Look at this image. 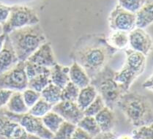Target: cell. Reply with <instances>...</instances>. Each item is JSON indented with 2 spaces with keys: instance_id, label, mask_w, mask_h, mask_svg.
<instances>
[{
  "instance_id": "6da1fadb",
  "label": "cell",
  "mask_w": 153,
  "mask_h": 139,
  "mask_svg": "<svg viewBox=\"0 0 153 139\" xmlns=\"http://www.w3.org/2000/svg\"><path fill=\"white\" fill-rule=\"evenodd\" d=\"M117 51L108 45L104 34H87L75 43L70 57L85 70L92 81L108 66Z\"/></svg>"
},
{
  "instance_id": "7a4b0ae2",
  "label": "cell",
  "mask_w": 153,
  "mask_h": 139,
  "mask_svg": "<svg viewBox=\"0 0 153 139\" xmlns=\"http://www.w3.org/2000/svg\"><path fill=\"white\" fill-rule=\"evenodd\" d=\"M117 106L134 127L152 124V103L146 96L128 91L120 97Z\"/></svg>"
},
{
  "instance_id": "3957f363",
  "label": "cell",
  "mask_w": 153,
  "mask_h": 139,
  "mask_svg": "<svg viewBox=\"0 0 153 139\" xmlns=\"http://www.w3.org/2000/svg\"><path fill=\"white\" fill-rule=\"evenodd\" d=\"M19 62H26L29 56L46 42L40 24L13 31L8 35Z\"/></svg>"
},
{
  "instance_id": "277c9868",
  "label": "cell",
  "mask_w": 153,
  "mask_h": 139,
  "mask_svg": "<svg viewBox=\"0 0 153 139\" xmlns=\"http://www.w3.org/2000/svg\"><path fill=\"white\" fill-rule=\"evenodd\" d=\"M114 73L115 71L107 66L90 82L102 99L105 106L111 110H114L120 97L126 93L114 79Z\"/></svg>"
},
{
  "instance_id": "5b68a950",
  "label": "cell",
  "mask_w": 153,
  "mask_h": 139,
  "mask_svg": "<svg viewBox=\"0 0 153 139\" xmlns=\"http://www.w3.org/2000/svg\"><path fill=\"white\" fill-rule=\"evenodd\" d=\"M40 19L35 9L25 4H14L11 6L9 18L1 26L2 33L9 35L13 31L22 28L38 24Z\"/></svg>"
},
{
  "instance_id": "8992f818",
  "label": "cell",
  "mask_w": 153,
  "mask_h": 139,
  "mask_svg": "<svg viewBox=\"0 0 153 139\" xmlns=\"http://www.w3.org/2000/svg\"><path fill=\"white\" fill-rule=\"evenodd\" d=\"M4 114L19 124L29 134L38 137L40 139H52L53 133H51L43 123L41 118L34 117L29 113L17 114L8 111L4 108Z\"/></svg>"
},
{
  "instance_id": "52a82bcc",
  "label": "cell",
  "mask_w": 153,
  "mask_h": 139,
  "mask_svg": "<svg viewBox=\"0 0 153 139\" xmlns=\"http://www.w3.org/2000/svg\"><path fill=\"white\" fill-rule=\"evenodd\" d=\"M25 62H19L13 68L0 75V89L24 91L28 87Z\"/></svg>"
},
{
  "instance_id": "ba28073f",
  "label": "cell",
  "mask_w": 153,
  "mask_h": 139,
  "mask_svg": "<svg viewBox=\"0 0 153 139\" xmlns=\"http://www.w3.org/2000/svg\"><path fill=\"white\" fill-rule=\"evenodd\" d=\"M108 22L111 31L130 32L136 28V15L125 10L117 2L110 12Z\"/></svg>"
},
{
  "instance_id": "9c48e42d",
  "label": "cell",
  "mask_w": 153,
  "mask_h": 139,
  "mask_svg": "<svg viewBox=\"0 0 153 139\" xmlns=\"http://www.w3.org/2000/svg\"><path fill=\"white\" fill-rule=\"evenodd\" d=\"M0 139H40L29 134L16 121L8 117L4 111L0 109Z\"/></svg>"
},
{
  "instance_id": "30bf717a",
  "label": "cell",
  "mask_w": 153,
  "mask_h": 139,
  "mask_svg": "<svg viewBox=\"0 0 153 139\" xmlns=\"http://www.w3.org/2000/svg\"><path fill=\"white\" fill-rule=\"evenodd\" d=\"M129 45L133 50L148 56L152 50V37L145 29L135 28L129 32Z\"/></svg>"
},
{
  "instance_id": "8fae6325",
  "label": "cell",
  "mask_w": 153,
  "mask_h": 139,
  "mask_svg": "<svg viewBox=\"0 0 153 139\" xmlns=\"http://www.w3.org/2000/svg\"><path fill=\"white\" fill-rule=\"evenodd\" d=\"M52 111L59 115L65 121L77 126L78 123L84 117L76 102L60 101L53 106Z\"/></svg>"
},
{
  "instance_id": "7c38bea8",
  "label": "cell",
  "mask_w": 153,
  "mask_h": 139,
  "mask_svg": "<svg viewBox=\"0 0 153 139\" xmlns=\"http://www.w3.org/2000/svg\"><path fill=\"white\" fill-rule=\"evenodd\" d=\"M27 61L47 68H51L57 64L51 44L48 42L43 44L36 51L34 52Z\"/></svg>"
},
{
  "instance_id": "4fadbf2b",
  "label": "cell",
  "mask_w": 153,
  "mask_h": 139,
  "mask_svg": "<svg viewBox=\"0 0 153 139\" xmlns=\"http://www.w3.org/2000/svg\"><path fill=\"white\" fill-rule=\"evenodd\" d=\"M19 62L10 40L7 35L3 48L0 51V75L13 68Z\"/></svg>"
},
{
  "instance_id": "5bb4252c",
  "label": "cell",
  "mask_w": 153,
  "mask_h": 139,
  "mask_svg": "<svg viewBox=\"0 0 153 139\" xmlns=\"http://www.w3.org/2000/svg\"><path fill=\"white\" fill-rule=\"evenodd\" d=\"M125 53L126 55L125 65L134 71L138 76H141L145 70L146 56L131 48L125 49Z\"/></svg>"
},
{
  "instance_id": "9a60e30c",
  "label": "cell",
  "mask_w": 153,
  "mask_h": 139,
  "mask_svg": "<svg viewBox=\"0 0 153 139\" xmlns=\"http://www.w3.org/2000/svg\"><path fill=\"white\" fill-rule=\"evenodd\" d=\"M50 79L51 82L55 86L62 89L70 82V67L56 64L50 68Z\"/></svg>"
},
{
  "instance_id": "2e32d148",
  "label": "cell",
  "mask_w": 153,
  "mask_h": 139,
  "mask_svg": "<svg viewBox=\"0 0 153 139\" xmlns=\"http://www.w3.org/2000/svg\"><path fill=\"white\" fill-rule=\"evenodd\" d=\"M136 28L145 29L153 22V1L147 0L136 14Z\"/></svg>"
},
{
  "instance_id": "e0dca14e",
  "label": "cell",
  "mask_w": 153,
  "mask_h": 139,
  "mask_svg": "<svg viewBox=\"0 0 153 139\" xmlns=\"http://www.w3.org/2000/svg\"><path fill=\"white\" fill-rule=\"evenodd\" d=\"M138 77L139 76L125 64L121 69L115 72L114 79L127 92Z\"/></svg>"
},
{
  "instance_id": "ac0fdd59",
  "label": "cell",
  "mask_w": 153,
  "mask_h": 139,
  "mask_svg": "<svg viewBox=\"0 0 153 139\" xmlns=\"http://www.w3.org/2000/svg\"><path fill=\"white\" fill-rule=\"evenodd\" d=\"M69 76L71 82L76 85L79 89H84L90 84L91 80L85 70L75 62L70 67Z\"/></svg>"
},
{
  "instance_id": "d6986e66",
  "label": "cell",
  "mask_w": 153,
  "mask_h": 139,
  "mask_svg": "<svg viewBox=\"0 0 153 139\" xmlns=\"http://www.w3.org/2000/svg\"><path fill=\"white\" fill-rule=\"evenodd\" d=\"M101 132H110L115 125V115L109 108L105 107L95 117Z\"/></svg>"
},
{
  "instance_id": "ffe728a7",
  "label": "cell",
  "mask_w": 153,
  "mask_h": 139,
  "mask_svg": "<svg viewBox=\"0 0 153 139\" xmlns=\"http://www.w3.org/2000/svg\"><path fill=\"white\" fill-rule=\"evenodd\" d=\"M106 41L111 48L119 50H125L129 45V32L123 31H111L106 36Z\"/></svg>"
},
{
  "instance_id": "44dd1931",
  "label": "cell",
  "mask_w": 153,
  "mask_h": 139,
  "mask_svg": "<svg viewBox=\"0 0 153 139\" xmlns=\"http://www.w3.org/2000/svg\"><path fill=\"white\" fill-rule=\"evenodd\" d=\"M5 109L10 112L17 114H26V113H28L29 110V108L24 103L22 91H18L13 93L7 104L6 105Z\"/></svg>"
},
{
  "instance_id": "7402d4cb",
  "label": "cell",
  "mask_w": 153,
  "mask_h": 139,
  "mask_svg": "<svg viewBox=\"0 0 153 139\" xmlns=\"http://www.w3.org/2000/svg\"><path fill=\"white\" fill-rule=\"evenodd\" d=\"M97 95L98 94L95 88L92 84H89L87 87L80 89L76 103L79 109L84 112L94 102Z\"/></svg>"
},
{
  "instance_id": "603a6c76",
  "label": "cell",
  "mask_w": 153,
  "mask_h": 139,
  "mask_svg": "<svg viewBox=\"0 0 153 139\" xmlns=\"http://www.w3.org/2000/svg\"><path fill=\"white\" fill-rule=\"evenodd\" d=\"M61 93L62 89L60 88L53 85L52 83H50L40 92V95L44 100L54 106L61 101Z\"/></svg>"
},
{
  "instance_id": "cb8c5ba5",
  "label": "cell",
  "mask_w": 153,
  "mask_h": 139,
  "mask_svg": "<svg viewBox=\"0 0 153 139\" xmlns=\"http://www.w3.org/2000/svg\"><path fill=\"white\" fill-rule=\"evenodd\" d=\"M77 127H80L83 130L87 132L92 138H95L101 132L100 127L94 117L84 116L80 122L78 123Z\"/></svg>"
},
{
  "instance_id": "d4e9b609",
  "label": "cell",
  "mask_w": 153,
  "mask_h": 139,
  "mask_svg": "<svg viewBox=\"0 0 153 139\" xmlns=\"http://www.w3.org/2000/svg\"><path fill=\"white\" fill-rule=\"evenodd\" d=\"M41 119L44 126L53 134L56 132L60 125L65 121L59 115L52 111L48 112Z\"/></svg>"
},
{
  "instance_id": "484cf974",
  "label": "cell",
  "mask_w": 153,
  "mask_h": 139,
  "mask_svg": "<svg viewBox=\"0 0 153 139\" xmlns=\"http://www.w3.org/2000/svg\"><path fill=\"white\" fill-rule=\"evenodd\" d=\"M51 82L50 73L37 76L28 81V89L40 93Z\"/></svg>"
},
{
  "instance_id": "4316f807",
  "label": "cell",
  "mask_w": 153,
  "mask_h": 139,
  "mask_svg": "<svg viewBox=\"0 0 153 139\" xmlns=\"http://www.w3.org/2000/svg\"><path fill=\"white\" fill-rule=\"evenodd\" d=\"M53 105L48 103L46 101L44 100L42 97L32 106L29 110V114L34 117L42 118L44 116L46 115L48 112L52 111Z\"/></svg>"
},
{
  "instance_id": "83f0119b",
  "label": "cell",
  "mask_w": 153,
  "mask_h": 139,
  "mask_svg": "<svg viewBox=\"0 0 153 139\" xmlns=\"http://www.w3.org/2000/svg\"><path fill=\"white\" fill-rule=\"evenodd\" d=\"M77 126L64 121L59 129L54 132L52 139H70Z\"/></svg>"
},
{
  "instance_id": "f1b7e54d",
  "label": "cell",
  "mask_w": 153,
  "mask_h": 139,
  "mask_svg": "<svg viewBox=\"0 0 153 139\" xmlns=\"http://www.w3.org/2000/svg\"><path fill=\"white\" fill-rule=\"evenodd\" d=\"M79 91H80V89L70 81L62 89L61 101H71V102L76 103Z\"/></svg>"
},
{
  "instance_id": "f546056e",
  "label": "cell",
  "mask_w": 153,
  "mask_h": 139,
  "mask_svg": "<svg viewBox=\"0 0 153 139\" xmlns=\"http://www.w3.org/2000/svg\"><path fill=\"white\" fill-rule=\"evenodd\" d=\"M25 72L27 78H28V80H30L37 76H40V75L50 73H51V70H50V68L39 66V65H35V64L30 62L29 61H26Z\"/></svg>"
},
{
  "instance_id": "4dcf8cb0",
  "label": "cell",
  "mask_w": 153,
  "mask_h": 139,
  "mask_svg": "<svg viewBox=\"0 0 153 139\" xmlns=\"http://www.w3.org/2000/svg\"><path fill=\"white\" fill-rule=\"evenodd\" d=\"M146 0H120L117 1L123 9L133 14H136L143 7Z\"/></svg>"
},
{
  "instance_id": "1f68e13d",
  "label": "cell",
  "mask_w": 153,
  "mask_h": 139,
  "mask_svg": "<svg viewBox=\"0 0 153 139\" xmlns=\"http://www.w3.org/2000/svg\"><path fill=\"white\" fill-rule=\"evenodd\" d=\"M152 124L137 127L132 131L133 139H152Z\"/></svg>"
},
{
  "instance_id": "d6a6232c",
  "label": "cell",
  "mask_w": 153,
  "mask_h": 139,
  "mask_svg": "<svg viewBox=\"0 0 153 139\" xmlns=\"http://www.w3.org/2000/svg\"><path fill=\"white\" fill-rule=\"evenodd\" d=\"M105 106V105L102 98L100 95H97L94 102L84 111V115L95 117Z\"/></svg>"
},
{
  "instance_id": "836d02e7",
  "label": "cell",
  "mask_w": 153,
  "mask_h": 139,
  "mask_svg": "<svg viewBox=\"0 0 153 139\" xmlns=\"http://www.w3.org/2000/svg\"><path fill=\"white\" fill-rule=\"evenodd\" d=\"M22 93L24 103L29 109L32 108L41 97L40 93L37 92L32 89H28V88L24 91H22Z\"/></svg>"
},
{
  "instance_id": "e575fe53",
  "label": "cell",
  "mask_w": 153,
  "mask_h": 139,
  "mask_svg": "<svg viewBox=\"0 0 153 139\" xmlns=\"http://www.w3.org/2000/svg\"><path fill=\"white\" fill-rule=\"evenodd\" d=\"M11 11V6L0 1V26H3L7 21Z\"/></svg>"
},
{
  "instance_id": "d590c367",
  "label": "cell",
  "mask_w": 153,
  "mask_h": 139,
  "mask_svg": "<svg viewBox=\"0 0 153 139\" xmlns=\"http://www.w3.org/2000/svg\"><path fill=\"white\" fill-rule=\"evenodd\" d=\"M13 92L9 89H0V109L5 107Z\"/></svg>"
},
{
  "instance_id": "8d00e7d4",
  "label": "cell",
  "mask_w": 153,
  "mask_h": 139,
  "mask_svg": "<svg viewBox=\"0 0 153 139\" xmlns=\"http://www.w3.org/2000/svg\"><path fill=\"white\" fill-rule=\"evenodd\" d=\"M70 139H93V138L80 127H76V130Z\"/></svg>"
},
{
  "instance_id": "74e56055",
  "label": "cell",
  "mask_w": 153,
  "mask_h": 139,
  "mask_svg": "<svg viewBox=\"0 0 153 139\" xmlns=\"http://www.w3.org/2000/svg\"><path fill=\"white\" fill-rule=\"evenodd\" d=\"M143 88L148 90L150 92L152 91V74H151L150 76L148 77L142 83Z\"/></svg>"
},
{
  "instance_id": "f35d334b",
  "label": "cell",
  "mask_w": 153,
  "mask_h": 139,
  "mask_svg": "<svg viewBox=\"0 0 153 139\" xmlns=\"http://www.w3.org/2000/svg\"><path fill=\"white\" fill-rule=\"evenodd\" d=\"M93 139H117L116 136L112 133L110 132H100V134L95 136Z\"/></svg>"
},
{
  "instance_id": "ab89813d",
  "label": "cell",
  "mask_w": 153,
  "mask_h": 139,
  "mask_svg": "<svg viewBox=\"0 0 153 139\" xmlns=\"http://www.w3.org/2000/svg\"><path fill=\"white\" fill-rule=\"evenodd\" d=\"M6 37H7V35H5V34H0V51L3 48V45H4L6 40Z\"/></svg>"
},
{
  "instance_id": "60d3db41",
  "label": "cell",
  "mask_w": 153,
  "mask_h": 139,
  "mask_svg": "<svg viewBox=\"0 0 153 139\" xmlns=\"http://www.w3.org/2000/svg\"><path fill=\"white\" fill-rule=\"evenodd\" d=\"M117 139H133V138L131 135H120V136L118 137V138H117Z\"/></svg>"
}]
</instances>
